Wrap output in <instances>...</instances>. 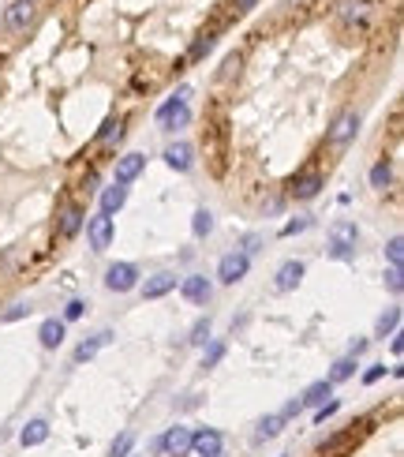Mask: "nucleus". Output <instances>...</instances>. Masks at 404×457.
Returning <instances> with one entry per match:
<instances>
[{
	"label": "nucleus",
	"mask_w": 404,
	"mask_h": 457,
	"mask_svg": "<svg viewBox=\"0 0 404 457\" xmlns=\"http://www.w3.org/2000/svg\"><path fill=\"white\" fill-rule=\"evenodd\" d=\"M214 42H217V38H214V30L199 34V38H195V42H191V49H187V60H202V57L214 49Z\"/></svg>",
	"instance_id": "nucleus-25"
},
{
	"label": "nucleus",
	"mask_w": 404,
	"mask_h": 457,
	"mask_svg": "<svg viewBox=\"0 0 404 457\" xmlns=\"http://www.w3.org/2000/svg\"><path fill=\"white\" fill-rule=\"evenodd\" d=\"M397 326H400V308H389L378 315L374 322V337H386V334H397Z\"/></svg>",
	"instance_id": "nucleus-22"
},
{
	"label": "nucleus",
	"mask_w": 404,
	"mask_h": 457,
	"mask_svg": "<svg viewBox=\"0 0 404 457\" xmlns=\"http://www.w3.org/2000/svg\"><path fill=\"white\" fill-rule=\"evenodd\" d=\"M23 315H30V304H16V308H8V311H4V322H16V319H23Z\"/></svg>",
	"instance_id": "nucleus-39"
},
{
	"label": "nucleus",
	"mask_w": 404,
	"mask_h": 457,
	"mask_svg": "<svg viewBox=\"0 0 404 457\" xmlns=\"http://www.w3.org/2000/svg\"><path fill=\"white\" fill-rule=\"evenodd\" d=\"M187 120H191V109H187V86H184V90H176V98H168L158 109V124L165 132H176V128H184Z\"/></svg>",
	"instance_id": "nucleus-2"
},
{
	"label": "nucleus",
	"mask_w": 404,
	"mask_h": 457,
	"mask_svg": "<svg viewBox=\"0 0 404 457\" xmlns=\"http://www.w3.org/2000/svg\"><path fill=\"white\" fill-rule=\"evenodd\" d=\"M132 446H135V435H132V431H124V435L112 442L109 453H112V457H127V450H132Z\"/></svg>",
	"instance_id": "nucleus-32"
},
{
	"label": "nucleus",
	"mask_w": 404,
	"mask_h": 457,
	"mask_svg": "<svg viewBox=\"0 0 404 457\" xmlns=\"http://www.w3.org/2000/svg\"><path fill=\"white\" fill-rule=\"evenodd\" d=\"M337 409H341V401H325V405H318V412H315V420H318V424H325V416H333Z\"/></svg>",
	"instance_id": "nucleus-38"
},
{
	"label": "nucleus",
	"mask_w": 404,
	"mask_h": 457,
	"mask_svg": "<svg viewBox=\"0 0 404 457\" xmlns=\"http://www.w3.org/2000/svg\"><path fill=\"white\" fill-rule=\"evenodd\" d=\"M281 427H284V416H281V412L262 416V420H258V439H273V435H281Z\"/></svg>",
	"instance_id": "nucleus-26"
},
{
	"label": "nucleus",
	"mask_w": 404,
	"mask_h": 457,
	"mask_svg": "<svg viewBox=\"0 0 404 457\" xmlns=\"http://www.w3.org/2000/svg\"><path fill=\"white\" fill-rule=\"evenodd\" d=\"M86 237H90V247H94V252H105V247L112 244V218L109 214H94L86 221Z\"/></svg>",
	"instance_id": "nucleus-6"
},
{
	"label": "nucleus",
	"mask_w": 404,
	"mask_h": 457,
	"mask_svg": "<svg viewBox=\"0 0 404 457\" xmlns=\"http://www.w3.org/2000/svg\"><path fill=\"white\" fill-rule=\"evenodd\" d=\"M37 342H42L45 349H57L64 342V322L60 319H45L42 330H37Z\"/></svg>",
	"instance_id": "nucleus-19"
},
{
	"label": "nucleus",
	"mask_w": 404,
	"mask_h": 457,
	"mask_svg": "<svg viewBox=\"0 0 404 457\" xmlns=\"http://www.w3.org/2000/svg\"><path fill=\"white\" fill-rule=\"evenodd\" d=\"M352 439H356V431H345V435H337V439H330V442H322V453H337V450H341V446H348V442Z\"/></svg>",
	"instance_id": "nucleus-31"
},
{
	"label": "nucleus",
	"mask_w": 404,
	"mask_h": 457,
	"mask_svg": "<svg viewBox=\"0 0 404 457\" xmlns=\"http://www.w3.org/2000/svg\"><path fill=\"white\" fill-rule=\"evenodd\" d=\"M142 169H146V158H142V154H124L120 162H116V184H132V180L142 173Z\"/></svg>",
	"instance_id": "nucleus-12"
},
{
	"label": "nucleus",
	"mask_w": 404,
	"mask_h": 457,
	"mask_svg": "<svg viewBox=\"0 0 404 457\" xmlns=\"http://www.w3.org/2000/svg\"><path fill=\"white\" fill-rule=\"evenodd\" d=\"M191 453L195 457H217L221 453V435H217L214 427L191 431Z\"/></svg>",
	"instance_id": "nucleus-9"
},
{
	"label": "nucleus",
	"mask_w": 404,
	"mask_h": 457,
	"mask_svg": "<svg viewBox=\"0 0 404 457\" xmlns=\"http://www.w3.org/2000/svg\"><path fill=\"white\" fill-rule=\"evenodd\" d=\"M83 206H68V210L60 214V237H75V232L83 229Z\"/></svg>",
	"instance_id": "nucleus-21"
},
{
	"label": "nucleus",
	"mask_w": 404,
	"mask_h": 457,
	"mask_svg": "<svg viewBox=\"0 0 404 457\" xmlns=\"http://www.w3.org/2000/svg\"><path fill=\"white\" fill-rule=\"evenodd\" d=\"M352 375H356V356H345V360L333 363V371H330V378H325V383L337 386V383H345V378H352Z\"/></svg>",
	"instance_id": "nucleus-24"
},
{
	"label": "nucleus",
	"mask_w": 404,
	"mask_h": 457,
	"mask_svg": "<svg viewBox=\"0 0 404 457\" xmlns=\"http://www.w3.org/2000/svg\"><path fill=\"white\" fill-rule=\"evenodd\" d=\"M299 278H304V263H299V259H289V263H281V270L273 273V289H277V293H292L299 285Z\"/></svg>",
	"instance_id": "nucleus-10"
},
{
	"label": "nucleus",
	"mask_w": 404,
	"mask_h": 457,
	"mask_svg": "<svg viewBox=\"0 0 404 457\" xmlns=\"http://www.w3.org/2000/svg\"><path fill=\"white\" fill-rule=\"evenodd\" d=\"M382 375H386V363H374V368H371L367 375H363V383L371 386V383H378V378H382Z\"/></svg>",
	"instance_id": "nucleus-40"
},
{
	"label": "nucleus",
	"mask_w": 404,
	"mask_h": 457,
	"mask_svg": "<svg viewBox=\"0 0 404 457\" xmlns=\"http://www.w3.org/2000/svg\"><path fill=\"white\" fill-rule=\"evenodd\" d=\"M158 450L165 453V457H187L191 453V427H168L165 435L158 439Z\"/></svg>",
	"instance_id": "nucleus-4"
},
{
	"label": "nucleus",
	"mask_w": 404,
	"mask_h": 457,
	"mask_svg": "<svg viewBox=\"0 0 404 457\" xmlns=\"http://www.w3.org/2000/svg\"><path fill=\"white\" fill-rule=\"evenodd\" d=\"M363 349H367V342H363V337H359V342H352V352H348V356H359Z\"/></svg>",
	"instance_id": "nucleus-44"
},
{
	"label": "nucleus",
	"mask_w": 404,
	"mask_h": 457,
	"mask_svg": "<svg viewBox=\"0 0 404 457\" xmlns=\"http://www.w3.org/2000/svg\"><path fill=\"white\" fill-rule=\"evenodd\" d=\"M404 352V342H400V334H393V356H400Z\"/></svg>",
	"instance_id": "nucleus-45"
},
{
	"label": "nucleus",
	"mask_w": 404,
	"mask_h": 457,
	"mask_svg": "<svg viewBox=\"0 0 404 457\" xmlns=\"http://www.w3.org/2000/svg\"><path fill=\"white\" fill-rule=\"evenodd\" d=\"M247 270H251V259H247L243 252H229L217 263V278H221V285H236V281L247 278Z\"/></svg>",
	"instance_id": "nucleus-5"
},
{
	"label": "nucleus",
	"mask_w": 404,
	"mask_h": 457,
	"mask_svg": "<svg viewBox=\"0 0 404 457\" xmlns=\"http://www.w3.org/2000/svg\"><path fill=\"white\" fill-rule=\"evenodd\" d=\"M322 188H325V176L322 173H304V176L292 180V195H296V199H315Z\"/></svg>",
	"instance_id": "nucleus-14"
},
{
	"label": "nucleus",
	"mask_w": 404,
	"mask_h": 457,
	"mask_svg": "<svg viewBox=\"0 0 404 457\" xmlns=\"http://www.w3.org/2000/svg\"><path fill=\"white\" fill-rule=\"evenodd\" d=\"M34 19V0H11V4L4 8V27L11 34L27 30V23Z\"/></svg>",
	"instance_id": "nucleus-8"
},
{
	"label": "nucleus",
	"mask_w": 404,
	"mask_h": 457,
	"mask_svg": "<svg viewBox=\"0 0 404 457\" xmlns=\"http://www.w3.org/2000/svg\"><path fill=\"white\" fill-rule=\"evenodd\" d=\"M356 128H359V116L356 113H341L333 120V128H330V147H337V150H345L348 142H352V135H356Z\"/></svg>",
	"instance_id": "nucleus-7"
},
{
	"label": "nucleus",
	"mask_w": 404,
	"mask_h": 457,
	"mask_svg": "<svg viewBox=\"0 0 404 457\" xmlns=\"http://www.w3.org/2000/svg\"><path fill=\"white\" fill-rule=\"evenodd\" d=\"M191 232H195V237H210V232H214V214L210 210H195Z\"/></svg>",
	"instance_id": "nucleus-27"
},
{
	"label": "nucleus",
	"mask_w": 404,
	"mask_h": 457,
	"mask_svg": "<svg viewBox=\"0 0 404 457\" xmlns=\"http://www.w3.org/2000/svg\"><path fill=\"white\" fill-rule=\"evenodd\" d=\"M389 180H393V169H389V162H378V165L371 169V184L382 191V188H389Z\"/></svg>",
	"instance_id": "nucleus-30"
},
{
	"label": "nucleus",
	"mask_w": 404,
	"mask_h": 457,
	"mask_svg": "<svg viewBox=\"0 0 404 457\" xmlns=\"http://www.w3.org/2000/svg\"><path fill=\"white\" fill-rule=\"evenodd\" d=\"M139 285V266L135 263H112L105 270V289L109 293H132Z\"/></svg>",
	"instance_id": "nucleus-3"
},
{
	"label": "nucleus",
	"mask_w": 404,
	"mask_h": 457,
	"mask_svg": "<svg viewBox=\"0 0 404 457\" xmlns=\"http://www.w3.org/2000/svg\"><path fill=\"white\" fill-rule=\"evenodd\" d=\"M173 289H176V273H154V278L142 285V296H146V300H158V296L173 293Z\"/></svg>",
	"instance_id": "nucleus-16"
},
{
	"label": "nucleus",
	"mask_w": 404,
	"mask_h": 457,
	"mask_svg": "<svg viewBox=\"0 0 404 457\" xmlns=\"http://www.w3.org/2000/svg\"><path fill=\"white\" fill-rule=\"evenodd\" d=\"M386 259H389V266H400V259H404V240H400V237L389 240V247H386Z\"/></svg>",
	"instance_id": "nucleus-33"
},
{
	"label": "nucleus",
	"mask_w": 404,
	"mask_h": 457,
	"mask_svg": "<svg viewBox=\"0 0 404 457\" xmlns=\"http://www.w3.org/2000/svg\"><path fill=\"white\" fill-rule=\"evenodd\" d=\"M210 330H214V322H210V315H206V319H199V322L191 326V337H187V342H191V345H206V342H210Z\"/></svg>",
	"instance_id": "nucleus-29"
},
{
	"label": "nucleus",
	"mask_w": 404,
	"mask_h": 457,
	"mask_svg": "<svg viewBox=\"0 0 404 457\" xmlns=\"http://www.w3.org/2000/svg\"><path fill=\"white\" fill-rule=\"evenodd\" d=\"M330 394H333V386L325 383V378H318V383H311L304 394H299V409H318V405H325Z\"/></svg>",
	"instance_id": "nucleus-15"
},
{
	"label": "nucleus",
	"mask_w": 404,
	"mask_h": 457,
	"mask_svg": "<svg viewBox=\"0 0 404 457\" xmlns=\"http://www.w3.org/2000/svg\"><path fill=\"white\" fill-rule=\"evenodd\" d=\"M386 281H389V289H393V293H400V289H404V273H400V266H389Z\"/></svg>",
	"instance_id": "nucleus-37"
},
{
	"label": "nucleus",
	"mask_w": 404,
	"mask_h": 457,
	"mask_svg": "<svg viewBox=\"0 0 404 457\" xmlns=\"http://www.w3.org/2000/svg\"><path fill=\"white\" fill-rule=\"evenodd\" d=\"M45 439H49V424L45 420H30L27 427H23V435H19L23 446H42Z\"/></svg>",
	"instance_id": "nucleus-20"
},
{
	"label": "nucleus",
	"mask_w": 404,
	"mask_h": 457,
	"mask_svg": "<svg viewBox=\"0 0 404 457\" xmlns=\"http://www.w3.org/2000/svg\"><path fill=\"white\" fill-rule=\"evenodd\" d=\"M221 356H225V345H221V342H214L210 349H206V356H202V368H214V363H217Z\"/></svg>",
	"instance_id": "nucleus-34"
},
{
	"label": "nucleus",
	"mask_w": 404,
	"mask_h": 457,
	"mask_svg": "<svg viewBox=\"0 0 404 457\" xmlns=\"http://www.w3.org/2000/svg\"><path fill=\"white\" fill-rule=\"evenodd\" d=\"M232 4H236V11H251L258 0H232Z\"/></svg>",
	"instance_id": "nucleus-43"
},
{
	"label": "nucleus",
	"mask_w": 404,
	"mask_h": 457,
	"mask_svg": "<svg viewBox=\"0 0 404 457\" xmlns=\"http://www.w3.org/2000/svg\"><path fill=\"white\" fill-rule=\"evenodd\" d=\"M236 68H240V57H229V60H225V72H221V79H229Z\"/></svg>",
	"instance_id": "nucleus-42"
},
{
	"label": "nucleus",
	"mask_w": 404,
	"mask_h": 457,
	"mask_svg": "<svg viewBox=\"0 0 404 457\" xmlns=\"http://www.w3.org/2000/svg\"><path fill=\"white\" fill-rule=\"evenodd\" d=\"M299 412V397H292L289 405H284V409H281V416H284V420H292V416Z\"/></svg>",
	"instance_id": "nucleus-41"
},
{
	"label": "nucleus",
	"mask_w": 404,
	"mask_h": 457,
	"mask_svg": "<svg viewBox=\"0 0 404 457\" xmlns=\"http://www.w3.org/2000/svg\"><path fill=\"white\" fill-rule=\"evenodd\" d=\"M341 16H345L348 23H356V27H363V23H367V16H371V0H352V4H345Z\"/></svg>",
	"instance_id": "nucleus-23"
},
{
	"label": "nucleus",
	"mask_w": 404,
	"mask_h": 457,
	"mask_svg": "<svg viewBox=\"0 0 404 457\" xmlns=\"http://www.w3.org/2000/svg\"><path fill=\"white\" fill-rule=\"evenodd\" d=\"M180 293H184L191 304H206V300L214 296V285H210V278H202V273H191V278L180 281Z\"/></svg>",
	"instance_id": "nucleus-11"
},
{
	"label": "nucleus",
	"mask_w": 404,
	"mask_h": 457,
	"mask_svg": "<svg viewBox=\"0 0 404 457\" xmlns=\"http://www.w3.org/2000/svg\"><path fill=\"white\" fill-rule=\"evenodd\" d=\"M304 229H311V218H296V221H289V225L281 229V237H296V232H304Z\"/></svg>",
	"instance_id": "nucleus-36"
},
{
	"label": "nucleus",
	"mask_w": 404,
	"mask_h": 457,
	"mask_svg": "<svg viewBox=\"0 0 404 457\" xmlns=\"http://www.w3.org/2000/svg\"><path fill=\"white\" fill-rule=\"evenodd\" d=\"M124 203H127V188H124V184H112V188L101 191V214H109V218H112Z\"/></svg>",
	"instance_id": "nucleus-18"
},
{
	"label": "nucleus",
	"mask_w": 404,
	"mask_h": 457,
	"mask_svg": "<svg viewBox=\"0 0 404 457\" xmlns=\"http://www.w3.org/2000/svg\"><path fill=\"white\" fill-rule=\"evenodd\" d=\"M120 139H124V120L112 116V120H105V128L98 132V142H120Z\"/></svg>",
	"instance_id": "nucleus-28"
},
{
	"label": "nucleus",
	"mask_w": 404,
	"mask_h": 457,
	"mask_svg": "<svg viewBox=\"0 0 404 457\" xmlns=\"http://www.w3.org/2000/svg\"><path fill=\"white\" fill-rule=\"evenodd\" d=\"M109 337H112L109 330H101V334H94V337H90V342H83L79 349H75V363H86V360H94L98 352L109 345Z\"/></svg>",
	"instance_id": "nucleus-17"
},
{
	"label": "nucleus",
	"mask_w": 404,
	"mask_h": 457,
	"mask_svg": "<svg viewBox=\"0 0 404 457\" xmlns=\"http://www.w3.org/2000/svg\"><path fill=\"white\" fill-rule=\"evenodd\" d=\"M165 165H168V169H176V173H187V169L195 165L187 142H168V147H165Z\"/></svg>",
	"instance_id": "nucleus-13"
},
{
	"label": "nucleus",
	"mask_w": 404,
	"mask_h": 457,
	"mask_svg": "<svg viewBox=\"0 0 404 457\" xmlns=\"http://www.w3.org/2000/svg\"><path fill=\"white\" fill-rule=\"evenodd\" d=\"M356 240H359V232H356V221H348V218H341V221H333L330 225V255L333 259H352L356 255Z\"/></svg>",
	"instance_id": "nucleus-1"
},
{
	"label": "nucleus",
	"mask_w": 404,
	"mask_h": 457,
	"mask_svg": "<svg viewBox=\"0 0 404 457\" xmlns=\"http://www.w3.org/2000/svg\"><path fill=\"white\" fill-rule=\"evenodd\" d=\"M83 311H86V304H83V300H71V304L64 308V322H75V319H83Z\"/></svg>",
	"instance_id": "nucleus-35"
}]
</instances>
